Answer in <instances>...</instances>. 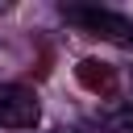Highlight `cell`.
Here are the masks:
<instances>
[{"label": "cell", "instance_id": "cell-1", "mask_svg": "<svg viewBox=\"0 0 133 133\" xmlns=\"http://www.w3.org/2000/svg\"><path fill=\"white\" fill-rule=\"evenodd\" d=\"M62 17L104 42H116V46H133V17L125 12H112V8H100V4H62Z\"/></svg>", "mask_w": 133, "mask_h": 133}, {"label": "cell", "instance_id": "cell-3", "mask_svg": "<svg viewBox=\"0 0 133 133\" xmlns=\"http://www.w3.org/2000/svg\"><path fill=\"white\" fill-rule=\"evenodd\" d=\"M108 133H133V108H116L108 116Z\"/></svg>", "mask_w": 133, "mask_h": 133}, {"label": "cell", "instance_id": "cell-2", "mask_svg": "<svg viewBox=\"0 0 133 133\" xmlns=\"http://www.w3.org/2000/svg\"><path fill=\"white\" fill-rule=\"evenodd\" d=\"M42 116L37 96L21 83H0V129H33Z\"/></svg>", "mask_w": 133, "mask_h": 133}]
</instances>
